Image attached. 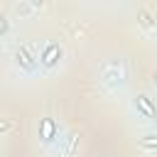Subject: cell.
<instances>
[{"label": "cell", "mask_w": 157, "mask_h": 157, "mask_svg": "<svg viewBox=\"0 0 157 157\" xmlns=\"http://www.w3.org/2000/svg\"><path fill=\"white\" fill-rule=\"evenodd\" d=\"M152 137H155V135H147V137L142 140V145H145V147H150V150L155 147V140H152Z\"/></svg>", "instance_id": "cell-2"}, {"label": "cell", "mask_w": 157, "mask_h": 157, "mask_svg": "<svg viewBox=\"0 0 157 157\" xmlns=\"http://www.w3.org/2000/svg\"><path fill=\"white\" fill-rule=\"evenodd\" d=\"M137 105L145 110L147 118H152V105H150V98H147V96H137Z\"/></svg>", "instance_id": "cell-1"}]
</instances>
